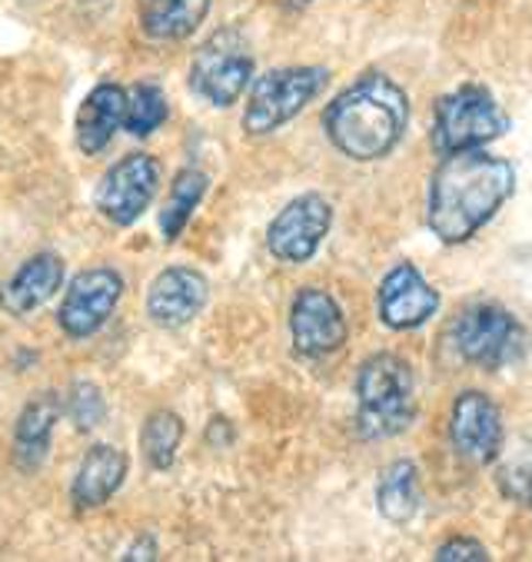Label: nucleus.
<instances>
[{"mask_svg":"<svg viewBox=\"0 0 532 562\" xmlns=\"http://www.w3.org/2000/svg\"><path fill=\"white\" fill-rule=\"evenodd\" d=\"M64 416L80 429V432H90L97 429L103 419H106V396L97 383H73L67 400H64Z\"/></svg>","mask_w":532,"mask_h":562,"instance_id":"obj_24","label":"nucleus"},{"mask_svg":"<svg viewBox=\"0 0 532 562\" xmlns=\"http://www.w3.org/2000/svg\"><path fill=\"white\" fill-rule=\"evenodd\" d=\"M450 439L463 460L476 467L496 463L506 446V426H502L499 406L479 390L456 396L453 416H450Z\"/></svg>","mask_w":532,"mask_h":562,"instance_id":"obj_12","label":"nucleus"},{"mask_svg":"<svg viewBox=\"0 0 532 562\" xmlns=\"http://www.w3.org/2000/svg\"><path fill=\"white\" fill-rule=\"evenodd\" d=\"M183 419L173 409H154L140 426V453L154 473H167L177 463L180 442H183Z\"/></svg>","mask_w":532,"mask_h":562,"instance_id":"obj_22","label":"nucleus"},{"mask_svg":"<svg viewBox=\"0 0 532 562\" xmlns=\"http://www.w3.org/2000/svg\"><path fill=\"white\" fill-rule=\"evenodd\" d=\"M253 83V54L237 31H217L190 64V90L210 106H234Z\"/></svg>","mask_w":532,"mask_h":562,"instance_id":"obj_7","label":"nucleus"},{"mask_svg":"<svg viewBox=\"0 0 532 562\" xmlns=\"http://www.w3.org/2000/svg\"><path fill=\"white\" fill-rule=\"evenodd\" d=\"M157 555H160V549H157V539H154V536L137 539V542L124 552V559H157Z\"/></svg>","mask_w":532,"mask_h":562,"instance_id":"obj_27","label":"nucleus"},{"mask_svg":"<svg viewBox=\"0 0 532 562\" xmlns=\"http://www.w3.org/2000/svg\"><path fill=\"white\" fill-rule=\"evenodd\" d=\"M499 490L502 496L525 503L532 509V453H522L509 467L499 470Z\"/></svg>","mask_w":532,"mask_h":562,"instance_id":"obj_25","label":"nucleus"},{"mask_svg":"<svg viewBox=\"0 0 532 562\" xmlns=\"http://www.w3.org/2000/svg\"><path fill=\"white\" fill-rule=\"evenodd\" d=\"M327 67H276L250 83V97L244 106V131L250 137H267L290 124L316 93L327 87Z\"/></svg>","mask_w":532,"mask_h":562,"instance_id":"obj_6","label":"nucleus"},{"mask_svg":"<svg viewBox=\"0 0 532 562\" xmlns=\"http://www.w3.org/2000/svg\"><path fill=\"white\" fill-rule=\"evenodd\" d=\"M127 470H131V460H127V453H124L121 446H114V442H93L83 453L73 480H70V503H73V509L77 513H90V509L106 506L121 493V486L127 480Z\"/></svg>","mask_w":532,"mask_h":562,"instance_id":"obj_17","label":"nucleus"},{"mask_svg":"<svg viewBox=\"0 0 532 562\" xmlns=\"http://www.w3.org/2000/svg\"><path fill=\"white\" fill-rule=\"evenodd\" d=\"M509 131V114L502 103L479 83H466L437 103L433 121V150L440 157L460 150H479L499 140Z\"/></svg>","mask_w":532,"mask_h":562,"instance_id":"obj_4","label":"nucleus"},{"mask_svg":"<svg viewBox=\"0 0 532 562\" xmlns=\"http://www.w3.org/2000/svg\"><path fill=\"white\" fill-rule=\"evenodd\" d=\"M376 509L393 526H403L416 516V509H419V470L412 460H396L380 473Z\"/></svg>","mask_w":532,"mask_h":562,"instance_id":"obj_20","label":"nucleus"},{"mask_svg":"<svg viewBox=\"0 0 532 562\" xmlns=\"http://www.w3.org/2000/svg\"><path fill=\"white\" fill-rule=\"evenodd\" d=\"M210 300V283L193 267H167L147 286V316L160 329H180L193 323Z\"/></svg>","mask_w":532,"mask_h":562,"instance_id":"obj_14","label":"nucleus"},{"mask_svg":"<svg viewBox=\"0 0 532 562\" xmlns=\"http://www.w3.org/2000/svg\"><path fill=\"white\" fill-rule=\"evenodd\" d=\"M313 0H283V8H290V11H299V8H309Z\"/></svg>","mask_w":532,"mask_h":562,"instance_id":"obj_28","label":"nucleus"},{"mask_svg":"<svg viewBox=\"0 0 532 562\" xmlns=\"http://www.w3.org/2000/svg\"><path fill=\"white\" fill-rule=\"evenodd\" d=\"M210 4L213 0H144L140 4V31L160 44L186 41L203 27Z\"/></svg>","mask_w":532,"mask_h":562,"instance_id":"obj_19","label":"nucleus"},{"mask_svg":"<svg viewBox=\"0 0 532 562\" xmlns=\"http://www.w3.org/2000/svg\"><path fill=\"white\" fill-rule=\"evenodd\" d=\"M450 340H453V350L466 363L496 373V370L522 360L529 336H525V326L516 319V313H509L506 306L473 303L453 319Z\"/></svg>","mask_w":532,"mask_h":562,"instance_id":"obj_5","label":"nucleus"},{"mask_svg":"<svg viewBox=\"0 0 532 562\" xmlns=\"http://www.w3.org/2000/svg\"><path fill=\"white\" fill-rule=\"evenodd\" d=\"M64 277H67V263L60 254H54V250L31 254L8 277V283L0 286V310L14 319L34 316L41 306H47L54 300V293H60Z\"/></svg>","mask_w":532,"mask_h":562,"instance_id":"obj_16","label":"nucleus"},{"mask_svg":"<svg viewBox=\"0 0 532 562\" xmlns=\"http://www.w3.org/2000/svg\"><path fill=\"white\" fill-rule=\"evenodd\" d=\"M380 319L389 329H419L430 316L440 310V290L426 283V277L412 263H396L376 293Z\"/></svg>","mask_w":532,"mask_h":562,"instance_id":"obj_13","label":"nucleus"},{"mask_svg":"<svg viewBox=\"0 0 532 562\" xmlns=\"http://www.w3.org/2000/svg\"><path fill=\"white\" fill-rule=\"evenodd\" d=\"M60 413H64V406H60L57 393H41L21 409L18 423H14V467L21 473H34L47 460Z\"/></svg>","mask_w":532,"mask_h":562,"instance_id":"obj_18","label":"nucleus"},{"mask_svg":"<svg viewBox=\"0 0 532 562\" xmlns=\"http://www.w3.org/2000/svg\"><path fill=\"white\" fill-rule=\"evenodd\" d=\"M131 90L114 80H100L77 106L73 117V144L83 157H100L127 124Z\"/></svg>","mask_w":532,"mask_h":562,"instance_id":"obj_15","label":"nucleus"},{"mask_svg":"<svg viewBox=\"0 0 532 562\" xmlns=\"http://www.w3.org/2000/svg\"><path fill=\"white\" fill-rule=\"evenodd\" d=\"M124 296V277L114 267H87L80 270L67 290L64 300L57 306V326L67 340H90L97 336L111 316L117 313Z\"/></svg>","mask_w":532,"mask_h":562,"instance_id":"obj_8","label":"nucleus"},{"mask_svg":"<svg viewBox=\"0 0 532 562\" xmlns=\"http://www.w3.org/2000/svg\"><path fill=\"white\" fill-rule=\"evenodd\" d=\"M170 117V100H167V90L157 83V80H140L134 90H131V103H127V124L124 131L131 137H150L157 134Z\"/></svg>","mask_w":532,"mask_h":562,"instance_id":"obj_23","label":"nucleus"},{"mask_svg":"<svg viewBox=\"0 0 532 562\" xmlns=\"http://www.w3.org/2000/svg\"><path fill=\"white\" fill-rule=\"evenodd\" d=\"M206 190H210V177L203 170H196V167H186V170H180L173 177L170 193H167V200L160 206V234H163L167 244L180 240V234L186 231L193 210L203 203Z\"/></svg>","mask_w":532,"mask_h":562,"instance_id":"obj_21","label":"nucleus"},{"mask_svg":"<svg viewBox=\"0 0 532 562\" xmlns=\"http://www.w3.org/2000/svg\"><path fill=\"white\" fill-rule=\"evenodd\" d=\"M433 559L437 562H486L489 559V549L483 542L469 539V536H453V539H446L437 549Z\"/></svg>","mask_w":532,"mask_h":562,"instance_id":"obj_26","label":"nucleus"},{"mask_svg":"<svg viewBox=\"0 0 532 562\" xmlns=\"http://www.w3.org/2000/svg\"><path fill=\"white\" fill-rule=\"evenodd\" d=\"M416 419V376L396 353L370 357L356 373V432L363 439H393Z\"/></svg>","mask_w":532,"mask_h":562,"instance_id":"obj_3","label":"nucleus"},{"mask_svg":"<svg viewBox=\"0 0 532 562\" xmlns=\"http://www.w3.org/2000/svg\"><path fill=\"white\" fill-rule=\"evenodd\" d=\"M406 127L409 97L393 77L380 70L353 80L324 110V131L330 144L356 164H373L393 154Z\"/></svg>","mask_w":532,"mask_h":562,"instance_id":"obj_2","label":"nucleus"},{"mask_svg":"<svg viewBox=\"0 0 532 562\" xmlns=\"http://www.w3.org/2000/svg\"><path fill=\"white\" fill-rule=\"evenodd\" d=\"M160 160L150 154H127L111 170H106L93 190L97 213L114 223V227H134V223L150 210L160 190Z\"/></svg>","mask_w":532,"mask_h":562,"instance_id":"obj_9","label":"nucleus"},{"mask_svg":"<svg viewBox=\"0 0 532 562\" xmlns=\"http://www.w3.org/2000/svg\"><path fill=\"white\" fill-rule=\"evenodd\" d=\"M512 164L486 154V147L443 157L430 180V200H426V220H430L433 237L450 247L473 240L512 196Z\"/></svg>","mask_w":532,"mask_h":562,"instance_id":"obj_1","label":"nucleus"},{"mask_svg":"<svg viewBox=\"0 0 532 562\" xmlns=\"http://www.w3.org/2000/svg\"><path fill=\"white\" fill-rule=\"evenodd\" d=\"M333 227V206L319 193L290 200L270 223L267 247L280 263H309Z\"/></svg>","mask_w":532,"mask_h":562,"instance_id":"obj_10","label":"nucleus"},{"mask_svg":"<svg viewBox=\"0 0 532 562\" xmlns=\"http://www.w3.org/2000/svg\"><path fill=\"white\" fill-rule=\"evenodd\" d=\"M290 336H293V350L299 357L319 360V357L343 350L350 326H347L340 303L327 290L303 286L290 306Z\"/></svg>","mask_w":532,"mask_h":562,"instance_id":"obj_11","label":"nucleus"}]
</instances>
